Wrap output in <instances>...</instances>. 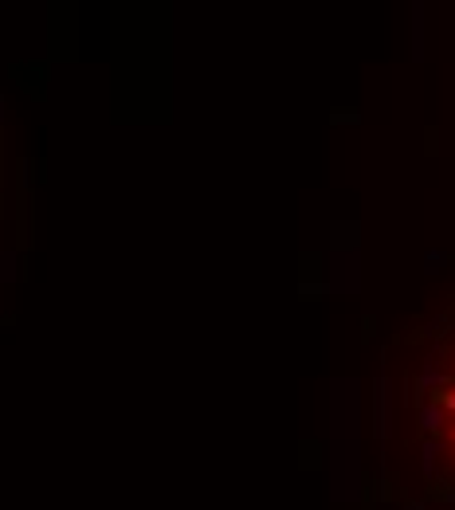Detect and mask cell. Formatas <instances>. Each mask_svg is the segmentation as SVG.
<instances>
[{"mask_svg": "<svg viewBox=\"0 0 455 510\" xmlns=\"http://www.w3.org/2000/svg\"><path fill=\"white\" fill-rule=\"evenodd\" d=\"M416 432L432 483L455 499V310L416 373Z\"/></svg>", "mask_w": 455, "mask_h": 510, "instance_id": "obj_1", "label": "cell"}]
</instances>
